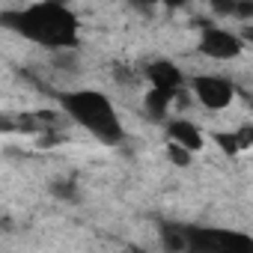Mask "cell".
<instances>
[{"mask_svg":"<svg viewBox=\"0 0 253 253\" xmlns=\"http://www.w3.org/2000/svg\"><path fill=\"white\" fill-rule=\"evenodd\" d=\"M0 27L42 45L54 54L75 51L81 45V21L66 3H30L18 9H0Z\"/></svg>","mask_w":253,"mask_h":253,"instance_id":"6da1fadb","label":"cell"},{"mask_svg":"<svg viewBox=\"0 0 253 253\" xmlns=\"http://www.w3.org/2000/svg\"><path fill=\"white\" fill-rule=\"evenodd\" d=\"M60 101V113L66 119H72L75 125L86 128L98 143L107 146H119L125 140V128L122 119L116 113V107L110 104V98L98 89H69L57 95Z\"/></svg>","mask_w":253,"mask_h":253,"instance_id":"7a4b0ae2","label":"cell"},{"mask_svg":"<svg viewBox=\"0 0 253 253\" xmlns=\"http://www.w3.org/2000/svg\"><path fill=\"white\" fill-rule=\"evenodd\" d=\"M185 253H253V238L238 229L185 223Z\"/></svg>","mask_w":253,"mask_h":253,"instance_id":"3957f363","label":"cell"},{"mask_svg":"<svg viewBox=\"0 0 253 253\" xmlns=\"http://www.w3.org/2000/svg\"><path fill=\"white\" fill-rule=\"evenodd\" d=\"M197 48L209 60H232L244 51V39L235 30H226V27H217V24H203Z\"/></svg>","mask_w":253,"mask_h":253,"instance_id":"277c9868","label":"cell"},{"mask_svg":"<svg viewBox=\"0 0 253 253\" xmlns=\"http://www.w3.org/2000/svg\"><path fill=\"white\" fill-rule=\"evenodd\" d=\"M191 95H197L206 110H223L235 98V84L220 75H197L191 78Z\"/></svg>","mask_w":253,"mask_h":253,"instance_id":"5b68a950","label":"cell"},{"mask_svg":"<svg viewBox=\"0 0 253 253\" xmlns=\"http://www.w3.org/2000/svg\"><path fill=\"white\" fill-rule=\"evenodd\" d=\"M143 78L152 84V89H164V92H182L185 89V72L170 60H152L143 69Z\"/></svg>","mask_w":253,"mask_h":253,"instance_id":"8992f818","label":"cell"},{"mask_svg":"<svg viewBox=\"0 0 253 253\" xmlns=\"http://www.w3.org/2000/svg\"><path fill=\"white\" fill-rule=\"evenodd\" d=\"M167 140L176 143V146H182V149H188L191 155L206 146L203 131L197 128L191 119H182V116H179V119H167Z\"/></svg>","mask_w":253,"mask_h":253,"instance_id":"52a82bcc","label":"cell"},{"mask_svg":"<svg viewBox=\"0 0 253 253\" xmlns=\"http://www.w3.org/2000/svg\"><path fill=\"white\" fill-rule=\"evenodd\" d=\"M161 244L167 253H185V223L161 220Z\"/></svg>","mask_w":253,"mask_h":253,"instance_id":"ba28073f","label":"cell"},{"mask_svg":"<svg viewBox=\"0 0 253 253\" xmlns=\"http://www.w3.org/2000/svg\"><path fill=\"white\" fill-rule=\"evenodd\" d=\"M179 92H164V89H149L146 92V113L152 119H167V107L176 101Z\"/></svg>","mask_w":253,"mask_h":253,"instance_id":"9c48e42d","label":"cell"},{"mask_svg":"<svg viewBox=\"0 0 253 253\" xmlns=\"http://www.w3.org/2000/svg\"><path fill=\"white\" fill-rule=\"evenodd\" d=\"M48 191H51L54 200H63V203H78L81 200V188H78V179L75 176H57L48 185Z\"/></svg>","mask_w":253,"mask_h":253,"instance_id":"30bf717a","label":"cell"},{"mask_svg":"<svg viewBox=\"0 0 253 253\" xmlns=\"http://www.w3.org/2000/svg\"><path fill=\"white\" fill-rule=\"evenodd\" d=\"M211 140H214V143H217L223 152H229V155L241 149V143H238V134H235V131H232V134H226V131H217V134H211Z\"/></svg>","mask_w":253,"mask_h":253,"instance_id":"8fae6325","label":"cell"},{"mask_svg":"<svg viewBox=\"0 0 253 253\" xmlns=\"http://www.w3.org/2000/svg\"><path fill=\"white\" fill-rule=\"evenodd\" d=\"M167 158L176 164V167H188L191 161H194V155L188 152V149H182V146H176V143H167Z\"/></svg>","mask_w":253,"mask_h":253,"instance_id":"7c38bea8","label":"cell"},{"mask_svg":"<svg viewBox=\"0 0 253 253\" xmlns=\"http://www.w3.org/2000/svg\"><path fill=\"white\" fill-rule=\"evenodd\" d=\"M113 78H116V81H122V84H134V81H137V75H134L131 69H125V66H116Z\"/></svg>","mask_w":253,"mask_h":253,"instance_id":"4fadbf2b","label":"cell"},{"mask_svg":"<svg viewBox=\"0 0 253 253\" xmlns=\"http://www.w3.org/2000/svg\"><path fill=\"white\" fill-rule=\"evenodd\" d=\"M0 229H15V223L9 217H0Z\"/></svg>","mask_w":253,"mask_h":253,"instance_id":"5bb4252c","label":"cell"},{"mask_svg":"<svg viewBox=\"0 0 253 253\" xmlns=\"http://www.w3.org/2000/svg\"><path fill=\"white\" fill-rule=\"evenodd\" d=\"M128 253H140V250H128Z\"/></svg>","mask_w":253,"mask_h":253,"instance_id":"9a60e30c","label":"cell"}]
</instances>
